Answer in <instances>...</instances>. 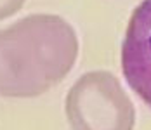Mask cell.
<instances>
[{"instance_id":"6da1fadb","label":"cell","mask_w":151,"mask_h":130,"mask_svg":"<svg viewBox=\"0 0 151 130\" xmlns=\"http://www.w3.org/2000/svg\"><path fill=\"white\" fill-rule=\"evenodd\" d=\"M78 57L75 28L58 14H28L0 29V96L30 99L49 92Z\"/></svg>"},{"instance_id":"3957f363","label":"cell","mask_w":151,"mask_h":130,"mask_svg":"<svg viewBox=\"0 0 151 130\" xmlns=\"http://www.w3.org/2000/svg\"><path fill=\"white\" fill-rule=\"evenodd\" d=\"M120 61L125 82L151 108V0H142L129 17Z\"/></svg>"},{"instance_id":"7a4b0ae2","label":"cell","mask_w":151,"mask_h":130,"mask_svg":"<svg viewBox=\"0 0 151 130\" xmlns=\"http://www.w3.org/2000/svg\"><path fill=\"white\" fill-rule=\"evenodd\" d=\"M71 130H134L136 108L111 71L83 73L66 94Z\"/></svg>"},{"instance_id":"277c9868","label":"cell","mask_w":151,"mask_h":130,"mask_svg":"<svg viewBox=\"0 0 151 130\" xmlns=\"http://www.w3.org/2000/svg\"><path fill=\"white\" fill-rule=\"evenodd\" d=\"M26 0H0V21L17 14L24 7Z\"/></svg>"}]
</instances>
